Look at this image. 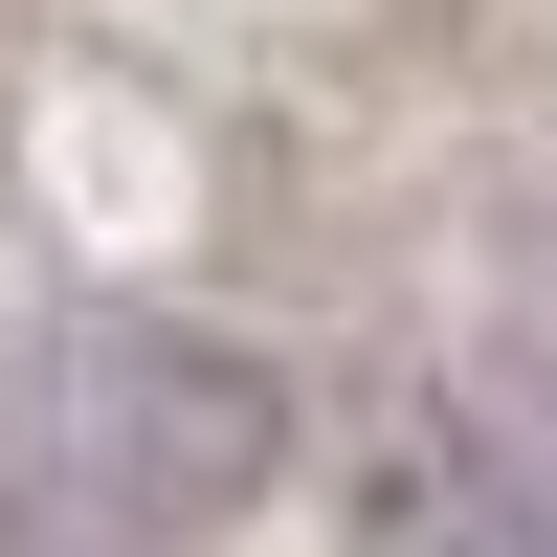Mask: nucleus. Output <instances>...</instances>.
<instances>
[{"mask_svg":"<svg viewBox=\"0 0 557 557\" xmlns=\"http://www.w3.org/2000/svg\"><path fill=\"white\" fill-rule=\"evenodd\" d=\"M45 469H67L112 535H178V513H223V491L268 469V380L223 335H89L67 401H45Z\"/></svg>","mask_w":557,"mask_h":557,"instance_id":"nucleus-1","label":"nucleus"}]
</instances>
